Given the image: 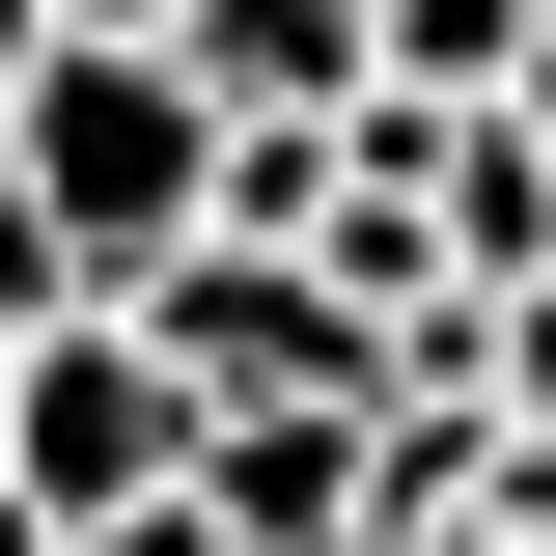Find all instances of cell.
<instances>
[{
  "label": "cell",
  "mask_w": 556,
  "mask_h": 556,
  "mask_svg": "<svg viewBox=\"0 0 556 556\" xmlns=\"http://www.w3.org/2000/svg\"><path fill=\"white\" fill-rule=\"evenodd\" d=\"M0 195L56 223V278L112 306V278L223 195V84L167 56V28H56V56H28V112H0Z\"/></svg>",
  "instance_id": "1"
},
{
  "label": "cell",
  "mask_w": 556,
  "mask_h": 556,
  "mask_svg": "<svg viewBox=\"0 0 556 556\" xmlns=\"http://www.w3.org/2000/svg\"><path fill=\"white\" fill-rule=\"evenodd\" d=\"M0 473H28V529L167 501V473H195V362L139 334V306H28V362H0Z\"/></svg>",
  "instance_id": "2"
},
{
  "label": "cell",
  "mask_w": 556,
  "mask_h": 556,
  "mask_svg": "<svg viewBox=\"0 0 556 556\" xmlns=\"http://www.w3.org/2000/svg\"><path fill=\"white\" fill-rule=\"evenodd\" d=\"M112 306H139L167 362H195V417H278V390H390V334H362V306H334L306 251H251V223H167V251H139Z\"/></svg>",
  "instance_id": "3"
},
{
  "label": "cell",
  "mask_w": 556,
  "mask_h": 556,
  "mask_svg": "<svg viewBox=\"0 0 556 556\" xmlns=\"http://www.w3.org/2000/svg\"><path fill=\"white\" fill-rule=\"evenodd\" d=\"M195 501H223V556H390V473H362V390L195 417Z\"/></svg>",
  "instance_id": "4"
},
{
  "label": "cell",
  "mask_w": 556,
  "mask_h": 556,
  "mask_svg": "<svg viewBox=\"0 0 556 556\" xmlns=\"http://www.w3.org/2000/svg\"><path fill=\"white\" fill-rule=\"evenodd\" d=\"M167 56H195L223 112H362L390 28H362V0H167Z\"/></svg>",
  "instance_id": "5"
},
{
  "label": "cell",
  "mask_w": 556,
  "mask_h": 556,
  "mask_svg": "<svg viewBox=\"0 0 556 556\" xmlns=\"http://www.w3.org/2000/svg\"><path fill=\"white\" fill-rule=\"evenodd\" d=\"M362 28H390V84H529L556 56V0H362Z\"/></svg>",
  "instance_id": "6"
},
{
  "label": "cell",
  "mask_w": 556,
  "mask_h": 556,
  "mask_svg": "<svg viewBox=\"0 0 556 556\" xmlns=\"http://www.w3.org/2000/svg\"><path fill=\"white\" fill-rule=\"evenodd\" d=\"M56 556H223V501H195V473H167V501H84Z\"/></svg>",
  "instance_id": "7"
},
{
  "label": "cell",
  "mask_w": 556,
  "mask_h": 556,
  "mask_svg": "<svg viewBox=\"0 0 556 556\" xmlns=\"http://www.w3.org/2000/svg\"><path fill=\"white\" fill-rule=\"evenodd\" d=\"M28 56H56V0H0V112H28Z\"/></svg>",
  "instance_id": "8"
},
{
  "label": "cell",
  "mask_w": 556,
  "mask_h": 556,
  "mask_svg": "<svg viewBox=\"0 0 556 556\" xmlns=\"http://www.w3.org/2000/svg\"><path fill=\"white\" fill-rule=\"evenodd\" d=\"M56 28H167V0H56Z\"/></svg>",
  "instance_id": "9"
},
{
  "label": "cell",
  "mask_w": 556,
  "mask_h": 556,
  "mask_svg": "<svg viewBox=\"0 0 556 556\" xmlns=\"http://www.w3.org/2000/svg\"><path fill=\"white\" fill-rule=\"evenodd\" d=\"M0 556H56V529H28V473H0Z\"/></svg>",
  "instance_id": "10"
},
{
  "label": "cell",
  "mask_w": 556,
  "mask_h": 556,
  "mask_svg": "<svg viewBox=\"0 0 556 556\" xmlns=\"http://www.w3.org/2000/svg\"><path fill=\"white\" fill-rule=\"evenodd\" d=\"M417 556H501V529H417Z\"/></svg>",
  "instance_id": "11"
},
{
  "label": "cell",
  "mask_w": 556,
  "mask_h": 556,
  "mask_svg": "<svg viewBox=\"0 0 556 556\" xmlns=\"http://www.w3.org/2000/svg\"><path fill=\"white\" fill-rule=\"evenodd\" d=\"M0 362H28V334H0Z\"/></svg>",
  "instance_id": "12"
}]
</instances>
